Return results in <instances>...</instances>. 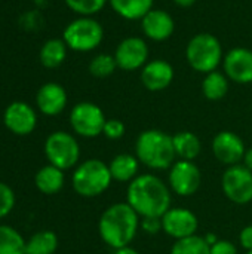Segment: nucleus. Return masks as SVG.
<instances>
[{"label":"nucleus","instance_id":"nucleus-39","mask_svg":"<svg viewBox=\"0 0 252 254\" xmlns=\"http://www.w3.org/2000/svg\"><path fill=\"white\" fill-rule=\"evenodd\" d=\"M247 254H252V252H247Z\"/></svg>","mask_w":252,"mask_h":254},{"label":"nucleus","instance_id":"nucleus-10","mask_svg":"<svg viewBox=\"0 0 252 254\" xmlns=\"http://www.w3.org/2000/svg\"><path fill=\"white\" fill-rule=\"evenodd\" d=\"M169 189L180 196L195 195L202 185V173L193 161L178 159L169 168Z\"/></svg>","mask_w":252,"mask_h":254},{"label":"nucleus","instance_id":"nucleus-5","mask_svg":"<svg viewBox=\"0 0 252 254\" xmlns=\"http://www.w3.org/2000/svg\"><path fill=\"white\" fill-rule=\"evenodd\" d=\"M189 65L198 73L215 71L223 61V48L220 40L211 33H199L190 39L186 48Z\"/></svg>","mask_w":252,"mask_h":254},{"label":"nucleus","instance_id":"nucleus-11","mask_svg":"<svg viewBox=\"0 0 252 254\" xmlns=\"http://www.w3.org/2000/svg\"><path fill=\"white\" fill-rule=\"evenodd\" d=\"M147 58L149 46L141 37H126L117 45L114 51L117 68L123 71H134L143 68L147 64Z\"/></svg>","mask_w":252,"mask_h":254},{"label":"nucleus","instance_id":"nucleus-34","mask_svg":"<svg viewBox=\"0 0 252 254\" xmlns=\"http://www.w3.org/2000/svg\"><path fill=\"white\" fill-rule=\"evenodd\" d=\"M239 243H241V246L247 252H252V225L245 226L241 231V234H239Z\"/></svg>","mask_w":252,"mask_h":254},{"label":"nucleus","instance_id":"nucleus-24","mask_svg":"<svg viewBox=\"0 0 252 254\" xmlns=\"http://www.w3.org/2000/svg\"><path fill=\"white\" fill-rule=\"evenodd\" d=\"M229 91V77L220 71H211L205 76L202 82V92L205 98L211 101H218L226 97Z\"/></svg>","mask_w":252,"mask_h":254},{"label":"nucleus","instance_id":"nucleus-15","mask_svg":"<svg viewBox=\"0 0 252 254\" xmlns=\"http://www.w3.org/2000/svg\"><path fill=\"white\" fill-rule=\"evenodd\" d=\"M224 74L229 80L241 85L252 82V51L247 48H233L223 58Z\"/></svg>","mask_w":252,"mask_h":254},{"label":"nucleus","instance_id":"nucleus-35","mask_svg":"<svg viewBox=\"0 0 252 254\" xmlns=\"http://www.w3.org/2000/svg\"><path fill=\"white\" fill-rule=\"evenodd\" d=\"M242 162H244V165H245L250 171H252V147L245 152V156H244V161H242Z\"/></svg>","mask_w":252,"mask_h":254},{"label":"nucleus","instance_id":"nucleus-22","mask_svg":"<svg viewBox=\"0 0 252 254\" xmlns=\"http://www.w3.org/2000/svg\"><path fill=\"white\" fill-rule=\"evenodd\" d=\"M172 143L177 158L183 161H193L201 155L202 144L199 137L190 131H181L172 135Z\"/></svg>","mask_w":252,"mask_h":254},{"label":"nucleus","instance_id":"nucleus-7","mask_svg":"<svg viewBox=\"0 0 252 254\" xmlns=\"http://www.w3.org/2000/svg\"><path fill=\"white\" fill-rule=\"evenodd\" d=\"M45 155L50 165L65 171L79 162L80 147L71 134L65 131H55L45 141Z\"/></svg>","mask_w":252,"mask_h":254},{"label":"nucleus","instance_id":"nucleus-13","mask_svg":"<svg viewBox=\"0 0 252 254\" xmlns=\"http://www.w3.org/2000/svg\"><path fill=\"white\" fill-rule=\"evenodd\" d=\"M3 124L16 135H28L37 125V115L30 104L24 101H13L3 113Z\"/></svg>","mask_w":252,"mask_h":254},{"label":"nucleus","instance_id":"nucleus-4","mask_svg":"<svg viewBox=\"0 0 252 254\" xmlns=\"http://www.w3.org/2000/svg\"><path fill=\"white\" fill-rule=\"evenodd\" d=\"M111 173L101 159H88L82 162L73 173V189L83 198H95L102 195L111 185Z\"/></svg>","mask_w":252,"mask_h":254},{"label":"nucleus","instance_id":"nucleus-3","mask_svg":"<svg viewBox=\"0 0 252 254\" xmlns=\"http://www.w3.org/2000/svg\"><path fill=\"white\" fill-rule=\"evenodd\" d=\"M135 156L150 170H168L175 162L172 135L160 129L143 131L135 141Z\"/></svg>","mask_w":252,"mask_h":254},{"label":"nucleus","instance_id":"nucleus-38","mask_svg":"<svg viewBox=\"0 0 252 254\" xmlns=\"http://www.w3.org/2000/svg\"><path fill=\"white\" fill-rule=\"evenodd\" d=\"M205 240H206V243H208L209 246H214V244L218 241L217 235H214V234H206V235H205Z\"/></svg>","mask_w":252,"mask_h":254},{"label":"nucleus","instance_id":"nucleus-30","mask_svg":"<svg viewBox=\"0 0 252 254\" xmlns=\"http://www.w3.org/2000/svg\"><path fill=\"white\" fill-rule=\"evenodd\" d=\"M15 207V193L13 190L0 182V219L6 217Z\"/></svg>","mask_w":252,"mask_h":254},{"label":"nucleus","instance_id":"nucleus-2","mask_svg":"<svg viewBox=\"0 0 252 254\" xmlns=\"http://www.w3.org/2000/svg\"><path fill=\"white\" fill-rule=\"evenodd\" d=\"M140 222V216L128 202H116L100 217V237L113 250L128 247L137 237Z\"/></svg>","mask_w":252,"mask_h":254},{"label":"nucleus","instance_id":"nucleus-33","mask_svg":"<svg viewBox=\"0 0 252 254\" xmlns=\"http://www.w3.org/2000/svg\"><path fill=\"white\" fill-rule=\"evenodd\" d=\"M209 254H238V247L227 240H218L214 246H211Z\"/></svg>","mask_w":252,"mask_h":254},{"label":"nucleus","instance_id":"nucleus-36","mask_svg":"<svg viewBox=\"0 0 252 254\" xmlns=\"http://www.w3.org/2000/svg\"><path fill=\"white\" fill-rule=\"evenodd\" d=\"M114 254H140L135 249H132L131 246H128V247H122V249H117V250H114Z\"/></svg>","mask_w":252,"mask_h":254},{"label":"nucleus","instance_id":"nucleus-1","mask_svg":"<svg viewBox=\"0 0 252 254\" xmlns=\"http://www.w3.org/2000/svg\"><path fill=\"white\" fill-rule=\"evenodd\" d=\"M126 202L140 217H162L171 208V189L160 177L141 174L128 185Z\"/></svg>","mask_w":252,"mask_h":254},{"label":"nucleus","instance_id":"nucleus-14","mask_svg":"<svg viewBox=\"0 0 252 254\" xmlns=\"http://www.w3.org/2000/svg\"><path fill=\"white\" fill-rule=\"evenodd\" d=\"M245 144L244 140L232 131H221L212 140V153L215 158L229 167L241 164L245 156Z\"/></svg>","mask_w":252,"mask_h":254},{"label":"nucleus","instance_id":"nucleus-23","mask_svg":"<svg viewBox=\"0 0 252 254\" xmlns=\"http://www.w3.org/2000/svg\"><path fill=\"white\" fill-rule=\"evenodd\" d=\"M67 57V45L61 39L48 40L40 49V63L46 68L59 67Z\"/></svg>","mask_w":252,"mask_h":254},{"label":"nucleus","instance_id":"nucleus-31","mask_svg":"<svg viewBox=\"0 0 252 254\" xmlns=\"http://www.w3.org/2000/svg\"><path fill=\"white\" fill-rule=\"evenodd\" d=\"M125 124L119 119H107L102 134L108 138V140H119L125 135Z\"/></svg>","mask_w":252,"mask_h":254},{"label":"nucleus","instance_id":"nucleus-21","mask_svg":"<svg viewBox=\"0 0 252 254\" xmlns=\"http://www.w3.org/2000/svg\"><path fill=\"white\" fill-rule=\"evenodd\" d=\"M108 3L123 19L141 21L153 9L154 0H108Z\"/></svg>","mask_w":252,"mask_h":254},{"label":"nucleus","instance_id":"nucleus-18","mask_svg":"<svg viewBox=\"0 0 252 254\" xmlns=\"http://www.w3.org/2000/svg\"><path fill=\"white\" fill-rule=\"evenodd\" d=\"M36 103L39 110L46 116L59 115L67 106L65 89L55 82H48L40 86L36 95Z\"/></svg>","mask_w":252,"mask_h":254},{"label":"nucleus","instance_id":"nucleus-9","mask_svg":"<svg viewBox=\"0 0 252 254\" xmlns=\"http://www.w3.org/2000/svg\"><path fill=\"white\" fill-rule=\"evenodd\" d=\"M223 193L233 204L245 205L252 201V171L244 164L229 167L221 179Z\"/></svg>","mask_w":252,"mask_h":254},{"label":"nucleus","instance_id":"nucleus-25","mask_svg":"<svg viewBox=\"0 0 252 254\" xmlns=\"http://www.w3.org/2000/svg\"><path fill=\"white\" fill-rule=\"evenodd\" d=\"M58 249V237L52 231L36 232L25 241V254H53Z\"/></svg>","mask_w":252,"mask_h":254},{"label":"nucleus","instance_id":"nucleus-32","mask_svg":"<svg viewBox=\"0 0 252 254\" xmlns=\"http://www.w3.org/2000/svg\"><path fill=\"white\" fill-rule=\"evenodd\" d=\"M140 228L149 235H156L160 231H163L162 217H143V220L140 222Z\"/></svg>","mask_w":252,"mask_h":254},{"label":"nucleus","instance_id":"nucleus-12","mask_svg":"<svg viewBox=\"0 0 252 254\" xmlns=\"http://www.w3.org/2000/svg\"><path fill=\"white\" fill-rule=\"evenodd\" d=\"M199 228V220L196 214L187 208H169L162 216V229L171 238L183 240L196 235Z\"/></svg>","mask_w":252,"mask_h":254},{"label":"nucleus","instance_id":"nucleus-17","mask_svg":"<svg viewBox=\"0 0 252 254\" xmlns=\"http://www.w3.org/2000/svg\"><path fill=\"white\" fill-rule=\"evenodd\" d=\"M174 80V67L165 60L149 61L141 68V82L149 91L157 92L166 89Z\"/></svg>","mask_w":252,"mask_h":254},{"label":"nucleus","instance_id":"nucleus-28","mask_svg":"<svg viewBox=\"0 0 252 254\" xmlns=\"http://www.w3.org/2000/svg\"><path fill=\"white\" fill-rule=\"evenodd\" d=\"M117 68L114 55L108 54H98L89 63V73L95 77H108Z\"/></svg>","mask_w":252,"mask_h":254},{"label":"nucleus","instance_id":"nucleus-20","mask_svg":"<svg viewBox=\"0 0 252 254\" xmlns=\"http://www.w3.org/2000/svg\"><path fill=\"white\" fill-rule=\"evenodd\" d=\"M64 171L53 167V165H46L42 167L36 177H34V183L36 188L43 193V195H55L58 193L62 188H64Z\"/></svg>","mask_w":252,"mask_h":254},{"label":"nucleus","instance_id":"nucleus-8","mask_svg":"<svg viewBox=\"0 0 252 254\" xmlns=\"http://www.w3.org/2000/svg\"><path fill=\"white\" fill-rule=\"evenodd\" d=\"M107 119L100 106L82 101L76 104L70 113V125L73 131L85 138H94L102 134Z\"/></svg>","mask_w":252,"mask_h":254},{"label":"nucleus","instance_id":"nucleus-16","mask_svg":"<svg viewBox=\"0 0 252 254\" xmlns=\"http://www.w3.org/2000/svg\"><path fill=\"white\" fill-rule=\"evenodd\" d=\"M141 28L146 37L154 42H163L169 39L175 30L174 18L163 9H151L143 19Z\"/></svg>","mask_w":252,"mask_h":254},{"label":"nucleus","instance_id":"nucleus-19","mask_svg":"<svg viewBox=\"0 0 252 254\" xmlns=\"http://www.w3.org/2000/svg\"><path fill=\"white\" fill-rule=\"evenodd\" d=\"M110 173H111V179L120 183H131L140 170V161L137 156L131 155V153H120L116 155L111 162L108 164Z\"/></svg>","mask_w":252,"mask_h":254},{"label":"nucleus","instance_id":"nucleus-27","mask_svg":"<svg viewBox=\"0 0 252 254\" xmlns=\"http://www.w3.org/2000/svg\"><path fill=\"white\" fill-rule=\"evenodd\" d=\"M211 246L205 237L192 235L183 240H177L171 249V254H209Z\"/></svg>","mask_w":252,"mask_h":254},{"label":"nucleus","instance_id":"nucleus-37","mask_svg":"<svg viewBox=\"0 0 252 254\" xmlns=\"http://www.w3.org/2000/svg\"><path fill=\"white\" fill-rule=\"evenodd\" d=\"M174 3L180 7H190L196 3V0H174Z\"/></svg>","mask_w":252,"mask_h":254},{"label":"nucleus","instance_id":"nucleus-6","mask_svg":"<svg viewBox=\"0 0 252 254\" xmlns=\"http://www.w3.org/2000/svg\"><path fill=\"white\" fill-rule=\"evenodd\" d=\"M102 37V25L91 16H80L71 21L62 33V40L67 48L76 52H89L97 49L101 45Z\"/></svg>","mask_w":252,"mask_h":254},{"label":"nucleus","instance_id":"nucleus-29","mask_svg":"<svg viewBox=\"0 0 252 254\" xmlns=\"http://www.w3.org/2000/svg\"><path fill=\"white\" fill-rule=\"evenodd\" d=\"M65 4L80 16H92L101 12L108 0H64Z\"/></svg>","mask_w":252,"mask_h":254},{"label":"nucleus","instance_id":"nucleus-26","mask_svg":"<svg viewBox=\"0 0 252 254\" xmlns=\"http://www.w3.org/2000/svg\"><path fill=\"white\" fill-rule=\"evenodd\" d=\"M0 254H25V240L7 225H0Z\"/></svg>","mask_w":252,"mask_h":254}]
</instances>
